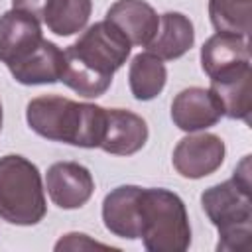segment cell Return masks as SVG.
Wrapping results in <instances>:
<instances>
[{"instance_id": "obj_1", "label": "cell", "mask_w": 252, "mask_h": 252, "mask_svg": "<svg viewBox=\"0 0 252 252\" xmlns=\"http://www.w3.org/2000/svg\"><path fill=\"white\" fill-rule=\"evenodd\" d=\"M130 49V39L112 22L100 20L63 51L61 81L77 94L96 98L108 91L112 75L126 63Z\"/></svg>"}, {"instance_id": "obj_2", "label": "cell", "mask_w": 252, "mask_h": 252, "mask_svg": "<svg viewBox=\"0 0 252 252\" xmlns=\"http://www.w3.org/2000/svg\"><path fill=\"white\" fill-rule=\"evenodd\" d=\"M26 120L35 134L51 142L100 148L106 128V108L59 94H43L28 102Z\"/></svg>"}, {"instance_id": "obj_3", "label": "cell", "mask_w": 252, "mask_h": 252, "mask_svg": "<svg viewBox=\"0 0 252 252\" xmlns=\"http://www.w3.org/2000/svg\"><path fill=\"white\" fill-rule=\"evenodd\" d=\"M250 156H244L230 179L203 191L201 205L219 230L217 250L246 252L252 236V195Z\"/></svg>"}, {"instance_id": "obj_4", "label": "cell", "mask_w": 252, "mask_h": 252, "mask_svg": "<svg viewBox=\"0 0 252 252\" xmlns=\"http://www.w3.org/2000/svg\"><path fill=\"white\" fill-rule=\"evenodd\" d=\"M140 238L150 252H185L191 244V226L181 197L163 187L140 189Z\"/></svg>"}, {"instance_id": "obj_5", "label": "cell", "mask_w": 252, "mask_h": 252, "mask_svg": "<svg viewBox=\"0 0 252 252\" xmlns=\"http://www.w3.org/2000/svg\"><path fill=\"white\" fill-rule=\"evenodd\" d=\"M47 213L41 175L35 163L18 154L0 158V219L18 224H37Z\"/></svg>"}, {"instance_id": "obj_6", "label": "cell", "mask_w": 252, "mask_h": 252, "mask_svg": "<svg viewBox=\"0 0 252 252\" xmlns=\"http://www.w3.org/2000/svg\"><path fill=\"white\" fill-rule=\"evenodd\" d=\"M224 142L217 134H189L173 150V167L181 177L201 179L215 173L224 161Z\"/></svg>"}, {"instance_id": "obj_7", "label": "cell", "mask_w": 252, "mask_h": 252, "mask_svg": "<svg viewBox=\"0 0 252 252\" xmlns=\"http://www.w3.org/2000/svg\"><path fill=\"white\" fill-rule=\"evenodd\" d=\"M201 67L211 81H224L250 69L248 37L217 32L201 47Z\"/></svg>"}, {"instance_id": "obj_8", "label": "cell", "mask_w": 252, "mask_h": 252, "mask_svg": "<svg viewBox=\"0 0 252 252\" xmlns=\"http://www.w3.org/2000/svg\"><path fill=\"white\" fill-rule=\"evenodd\" d=\"M41 41V24L35 16L16 8L0 16V61L6 67L26 59Z\"/></svg>"}, {"instance_id": "obj_9", "label": "cell", "mask_w": 252, "mask_h": 252, "mask_svg": "<svg viewBox=\"0 0 252 252\" xmlns=\"http://www.w3.org/2000/svg\"><path fill=\"white\" fill-rule=\"evenodd\" d=\"M45 189L59 209L71 211L83 207L91 199L94 179L91 171L77 161H57L47 169Z\"/></svg>"}, {"instance_id": "obj_10", "label": "cell", "mask_w": 252, "mask_h": 252, "mask_svg": "<svg viewBox=\"0 0 252 252\" xmlns=\"http://www.w3.org/2000/svg\"><path fill=\"white\" fill-rule=\"evenodd\" d=\"M222 116V106L211 89H183L171 102V120L183 132L207 130L215 126Z\"/></svg>"}, {"instance_id": "obj_11", "label": "cell", "mask_w": 252, "mask_h": 252, "mask_svg": "<svg viewBox=\"0 0 252 252\" xmlns=\"http://www.w3.org/2000/svg\"><path fill=\"white\" fill-rule=\"evenodd\" d=\"M148 142V124L124 108H106V128L100 150L112 156H132Z\"/></svg>"}, {"instance_id": "obj_12", "label": "cell", "mask_w": 252, "mask_h": 252, "mask_svg": "<svg viewBox=\"0 0 252 252\" xmlns=\"http://www.w3.org/2000/svg\"><path fill=\"white\" fill-rule=\"evenodd\" d=\"M112 22L132 45L146 47L159 28V16L144 0H116L108 10L106 18Z\"/></svg>"}, {"instance_id": "obj_13", "label": "cell", "mask_w": 252, "mask_h": 252, "mask_svg": "<svg viewBox=\"0 0 252 252\" xmlns=\"http://www.w3.org/2000/svg\"><path fill=\"white\" fill-rule=\"evenodd\" d=\"M138 185H120L112 189L102 201L104 226L120 238H140V215H138Z\"/></svg>"}, {"instance_id": "obj_14", "label": "cell", "mask_w": 252, "mask_h": 252, "mask_svg": "<svg viewBox=\"0 0 252 252\" xmlns=\"http://www.w3.org/2000/svg\"><path fill=\"white\" fill-rule=\"evenodd\" d=\"M65 65L63 51L53 43L43 39L26 59L8 67L12 77L22 85H51L61 81Z\"/></svg>"}, {"instance_id": "obj_15", "label": "cell", "mask_w": 252, "mask_h": 252, "mask_svg": "<svg viewBox=\"0 0 252 252\" xmlns=\"http://www.w3.org/2000/svg\"><path fill=\"white\" fill-rule=\"evenodd\" d=\"M195 43L193 22L181 12H165L159 16V28L154 39L146 45L148 51L161 61H171L185 55Z\"/></svg>"}, {"instance_id": "obj_16", "label": "cell", "mask_w": 252, "mask_h": 252, "mask_svg": "<svg viewBox=\"0 0 252 252\" xmlns=\"http://www.w3.org/2000/svg\"><path fill=\"white\" fill-rule=\"evenodd\" d=\"M222 106V114L250 124L252 114V71L246 69L224 81H211L209 87Z\"/></svg>"}, {"instance_id": "obj_17", "label": "cell", "mask_w": 252, "mask_h": 252, "mask_svg": "<svg viewBox=\"0 0 252 252\" xmlns=\"http://www.w3.org/2000/svg\"><path fill=\"white\" fill-rule=\"evenodd\" d=\"M167 81V69L163 61L150 51L138 53L128 69V83L130 91L136 100H152L156 98Z\"/></svg>"}, {"instance_id": "obj_18", "label": "cell", "mask_w": 252, "mask_h": 252, "mask_svg": "<svg viewBox=\"0 0 252 252\" xmlns=\"http://www.w3.org/2000/svg\"><path fill=\"white\" fill-rule=\"evenodd\" d=\"M93 12V0H49L41 22L55 35H73L81 32Z\"/></svg>"}, {"instance_id": "obj_19", "label": "cell", "mask_w": 252, "mask_h": 252, "mask_svg": "<svg viewBox=\"0 0 252 252\" xmlns=\"http://www.w3.org/2000/svg\"><path fill=\"white\" fill-rule=\"evenodd\" d=\"M209 18L217 32L250 35L252 0H209Z\"/></svg>"}, {"instance_id": "obj_20", "label": "cell", "mask_w": 252, "mask_h": 252, "mask_svg": "<svg viewBox=\"0 0 252 252\" xmlns=\"http://www.w3.org/2000/svg\"><path fill=\"white\" fill-rule=\"evenodd\" d=\"M93 248H114V246L96 242V240L89 238V236L83 234V232H69V234H65V236L55 244V250H57V252H61V250H93ZM116 250H118V248H116Z\"/></svg>"}, {"instance_id": "obj_21", "label": "cell", "mask_w": 252, "mask_h": 252, "mask_svg": "<svg viewBox=\"0 0 252 252\" xmlns=\"http://www.w3.org/2000/svg\"><path fill=\"white\" fill-rule=\"evenodd\" d=\"M12 4L16 10H24V12L35 16L37 20H41L49 0H12Z\"/></svg>"}, {"instance_id": "obj_22", "label": "cell", "mask_w": 252, "mask_h": 252, "mask_svg": "<svg viewBox=\"0 0 252 252\" xmlns=\"http://www.w3.org/2000/svg\"><path fill=\"white\" fill-rule=\"evenodd\" d=\"M0 130H2V102H0Z\"/></svg>"}]
</instances>
